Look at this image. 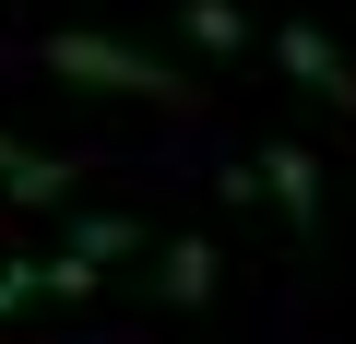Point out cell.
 <instances>
[{"mask_svg":"<svg viewBox=\"0 0 356 344\" xmlns=\"http://www.w3.org/2000/svg\"><path fill=\"white\" fill-rule=\"evenodd\" d=\"M36 60L60 72V83H83V95H143V107H166V95H191L166 60H143L131 36H95V24H60V36H36Z\"/></svg>","mask_w":356,"mask_h":344,"instance_id":"6da1fadb","label":"cell"},{"mask_svg":"<svg viewBox=\"0 0 356 344\" xmlns=\"http://www.w3.org/2000/svg\"><path fill=\"white\" fill-rule=\"evenodd\" d=\"M273 60H285V72H297L321 107H356V72H344V48H332L321 24H273Z\"/></svg>","mask_w":356,"mask_h":344,"instance_id":"7a4b0ae2","label":"cell"},{"mask_svg":"<svg viewBox=\"0 0 356 344\" xmlns=\"http://www.w3.org/2000/svg\"><path fill=\"white\" fill-rule=\"evenodd\" d=\"M250 179H261V190H273V214H285V226H297V238H309V226H321V166H309V154H297V142H261V166H250Z\"/></svg>","mask_w":356,"mask_h":344,"instance_id":"3957f363","label":"cell"},{"mask_svg":"<svg viewBox=\"0 0 356 344\" xmlns=\"http://www.w3.org/2000/svg\"><path fill=\"white\" fill-rule=\"evenodd\" d=\"M0 202H72V154H48V142H13V131H0Z\"/></svg>","mask_w":356,"mask_h":344,"instance_id":"277c9868","label":"cell"},{"mask_svg":"<svg viewBox=\"0 0 356 344\" xmlns=\"http://www.w3.org/2000/svg\"><path fill=\"white\" fill-rule=\"evenodd\" d=\"M154 297H166V309H202V297H214V249H202V238H178L166 273H154Z\"/></svg>","mask_w":356,"mask_h":344,"instance_id":"5b68a950","label":"cell"},{"mask_svg":"<svg viewBox=\"0 0 356 344\" xmlns=\"http://www.w3.org/2000/svg\"><path fill=\"white\" fill-rule=\"evenodd\" d=\"M191 36H202V48H250V24H238V0H191Z\"/></svg>","mask_w":356,"mask_h":344,"instance_id":"8992f818","label":"cell"},{"mask_svg":"<svg viewBox=\"0 0 356 344\" xmlns=\"http://www.w3.org/2000/svg\"><path fill=\"white\" fill-rule=\"evenodd\" d=\"M36 297H48V273H36V261H0V320H13V309H36Z\"/></svg>","mask_w":356,"mask_h":344,"instance_id":"52a82bcc","label":"cell"}]
</instances>
